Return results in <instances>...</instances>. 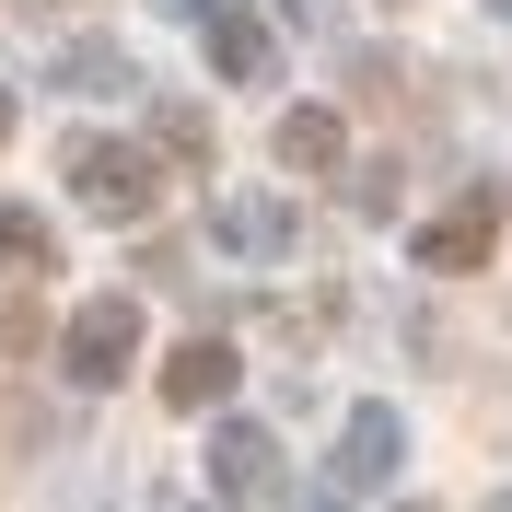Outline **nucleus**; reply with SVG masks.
Instances as JSON below:
<instances>
[{
  "instance_id": "obj_7",
  "label": "nucleus",
  "mask_w": 512,
  "mask_h": 512,
  "mask_svg": "<svg viewBox=\"0 0 512 512\" xmlns=\"http://www.w3.org/2000/svg\"><path fill=\"white\" fill-rule=\"evenodd\" d=\"M280 163L291 175H326L338 163V117H280Z\"/></svg>"
},
{
  "instance_id": "obj_3",
  "label": "nucleus",
  "mask_w": 512,
  "mask_h": 512,
  "mask_svg": "<svg viewBox=\"0 0 512 512\" xmlns=\"http://www.w3.org/2000/svg\"><path fill=\"white\" fill-rule=\"evenodd\" d=\"M233 396V350L222 338H187V350L163 361V408H222Z\"/></svg>"
},
{
  "instance_id": "obj_2",
  "label": "nucleus",
  "mask_w": 512,
  "mask_h": 512,
  "mask_svg": "<svg viewBox=\"0 0 512 512\" xmlns=\"http://www.w3.org/2000/svg\"><path fill=\"white\" fill-rule=\"evenodd\" d=\"M59 361H70V384H117L128 361H140V303H117V291H105V303H82V315H70V338H59Z\"/></svg>"
},
{
  "instance_id": "obj_6",
  "label": "nucleus",
  "mask_w": 512,
  "mask_h": 512,
  "mask_svg": "<svg viewBox=\"0 0 512 512\" xmlns=\"http://www.w3.org/2000/svg\"><path fill=\"white\" fill-rule=\"evenodd\" d=\"M384 454H396V419H384V408H361V419H350V443H338V478H350V489H373V478H384Z\"/></svg>"
},
{
  "instance_id": "obj_4",
  "label": "nucleus",
  "mask_w": 512,
  "mask_h": 512,
  "mask_svg": "<svg viewBox=\"0 0 512 512\" xmlns=\"http://www.w3.org/2000/svg\"><path fill=\"white\" fill-rule=\"evenodd\" d=\"M489 233H501V222H489V198H466L454 222H431V233H419V268H478V256H489Z\"/></svg>"
},
{
  "instance_id": "obj_5",
  "label": "nucleus",
  "mask_w": 512,
  "mask_h": 512,
  "mask_svg": "<svg viewBox=\"0 0 512 512\" xmlns=\"http://www.w3.org/2000/svg\"><path fill=\"white\" fill-rule=\"evenodd\" d=\"M210 59H222L233 82H268V35H256L245 12H233V0H210Z\"/></svg>"
},
{
  "instance_id": "obj_10",
  "label": "nucleus",
  "mask_w": 512,
  "mask_h": 512,
  "mask_svg": "<svg viewBox=\"0 0 512 512\" xmlns=\"http://www.w3.org/2000/svg\"><path fill=\"white\" fill-rule=\"evenodd\" d=\"M152 128H163V152H210V117H198V105H163Z\"/></svg>"
},
{
  "instance_id": "obj_9",
  "label": "nucleus",
  "mask_w": 512,
  "mask_h": 512,
  "mask_svg": "<svg viewBox=\"0 0 512 512\" xmlns=\"http://www.w3.org/2000/svg\"><path fill=\"white\" fill-rule=\"evenodd\" d=\"M0 256H12V268H59V245H47V222H24V210H0Z\"/></svg>"
},
{
  "instance_id": "obj_1",
  "label": "nucleus",
  "mask_w": 512,
  "mask_h": 512,
  "mask_svg": "<svg viewBox=\"0 0 512 512\" xmlns=\"http://www.w3.org/2000/svg\"><path fill=\"white\" fill-rule=\"evenodd\" d=\"M70 187H82V210H105V222H152V152H128V140H70Z\"/></svg>"
},
{
  "instance_id": "obj_8",
  "label": "nucleus",
  "mask_w": 512,
  "mask_h": 512,
  "mask_svg": "<svg viewBox=\"0 0 512 512\" xmlns=\"http://www.w3.org/2000/svg\"><path fill=\"white\" fill-rule=\"evenodd\" d=\"M268 466H280V454L256 443V431H233V443H222V489H233V501H268Z\"/></svg>"
},
{
  "instance_id": "obj_11",
  "label": "nucleus",
  "mask_w": 512,
  "mask_h": 512,
  "mask_svg": "<svg viewBox=\"0 0 512 512\" xmlns=\"http://www.w3.org/2000/svg\"><path fill=\"white\" fill-rule=\"evenodd\" d=\"M0 140H12V94H0Z\"/></svg>"
}]
</instances>
